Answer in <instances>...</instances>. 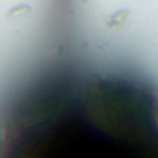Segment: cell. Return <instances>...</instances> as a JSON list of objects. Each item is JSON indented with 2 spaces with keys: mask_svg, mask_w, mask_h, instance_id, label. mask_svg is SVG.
<instances>
[{
  "mask_svg": "<svg viewBox=\"0 0 158 158\" xmlns=\"http://www.w3.org/2000/svg\"><path fill=\"white\" fill-rule=\"evenodd\" d=\"M127 15V10H120V12H118L113 17L112 22V25L118 24V23L120 22H122L123 20H124V19L125 18Z\"/></svg>",
  "mask_w": 158,
  "mask_h": 158,
  "instance_id": "1",
  "label": "cell"
}]
</instances>
